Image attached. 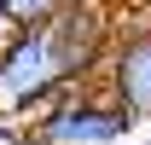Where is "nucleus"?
<instances>
[{"instance_id": "obj_4", "label": "nucleus", "mask_w": 151, "mask_h": 145, "mask_svg": "<svg viewBox=\"0 0 151 145\" xmlns=\"http://www.w3.org/2000/svg\"><path fill=\"white\" fill-rule=\"evenodd\" d=\"M58 12V0H0V23L6 29H23V23H47Z\"/></svg>"}, {"instance_id": "obj_6", "label": "nucleus", "mask_w": 151, "mask_h": 145, "mask_svg": "<svg viewBox=\"0 0 151 145\" xmlns=\"http://www.w3.org/2000/svg\"><path fill=\"white\" fill-rule=\"evenodd\" d=\"M58 6H99V0H58Z\"/></svg>"}, {"instance_id": "obj_5", "label": "nucleus", "mask_w": 151, "mask_h": 145, "mask_svg": "<svg viewBox=\"0 0 151 145\" xmlns=\"http://www.w3.org/2000/svg\"><path fill=\"white\" fill-rule=\"evenodd\" d=\"M0 145H29V122H18V116L0 110Z\"/></svg>"}, {"instance_id": "obj_2", "label": "nucleus", "mask_w": 151, "mask_h": 145, "mask_svg": "<svg viewBox=\"0 0 151 145\" xmlns=\"http://www.w3.org/2000/svg\"><path fill=\"white\" fill-rule=\"evenodd\" d=\"M134 128V116L116 99H93V93L64 87L52 105L35 110L29 122V145H111Z\"/></svg>"}, {"instance_id": "obj_3", "label": "nucleus", "mask_w": 151, "mask_h": 145, "mask_svg": "<svg viewBox=\"0 0 151 145\" xmlns=\"http://www.w3.org/2000/svg\"><path fill=\"white\" fill-rule=\"evenodd\" d=\"M111 99L128 110L134 122L151 116V29L145 35H128L111 52Z\"/></svg>"}, {"instance_id": "obj_1", "label": "nucleus", "mask_w": 151, "mask_h": 145, "mask_svg": "<svg viewBox=\"0 0 151 145\" xmlns=\"http://www.w3.org/2000/svg\"><path fill=\"white\" fill-rule=\"evenodd\" d=\"M105 58V18L99 6H58L47 23L6 29L0 47V110L6 116H35L64 87Z\"/></svg>"}]
</instances>
